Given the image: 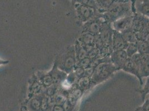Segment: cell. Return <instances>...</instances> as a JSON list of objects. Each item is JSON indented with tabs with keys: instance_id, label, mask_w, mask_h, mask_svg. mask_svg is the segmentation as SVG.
<instances>
[{
	"instance_id": "6da1fadb",
	"label": "cell",
	"mask_w": 149,
	"mask_h": 111,
	"mask_svg": "<svg viewBox=\"0 0 149 111\" xmlns=\"http://www.w3.org/2000/svg\"><path fill=\"white\" fill-rule=\"evenodd\" d=\"M132 15L130 12V6L128 2H116L112 1L107 12L103 14L106 22L111 24L125 16Z\"/></svg>"
},
{
	"instance_id": "7a4b0ae2",
	"label": "cell",
	"mask_w": 149,
	"mask_h": 111,
	"mask_svg": "<svg viewBox=\"0 0 149 111\" xmlns=\"http://www.w3.org/2000/svg\"><path fill=\"white\" fill-rule=\"evenodd\" d=\"M116 69L111 62H103L97 65L91 77V85H96L110 78Z\"/></svg>"
},
{
	"instance_id": "3957f363",
	"label": "cell",
	"mask_w": 149,
	"mask_h": 111,
	"mask_svg": "<svg viewBox=\"0 0 149 111\" xmlns=\"http://www.w3.org/2000/svg\"><path fill=\"white\" fill-rule=\"evenodd\" d=\"M76 65L77 61L74 47L71 46L62 55L61 60L57 62L56 66L60 70L69 74L74 71Z\"/></svg>"
},
{
	"instance_id": "277c9868",
	"label": "cell",
	"mask_w": 149,
	"mask_h": 111,
	"mask_svg": "<svg viewBox=\"0 0 149 111\" xmlns=\"http://www.w3.org/2000/svg\"><path fill=\"white\" fill-rule=\"evenodd\" d=\"M77 2L74 3V8L80 21L86 23L96 17L97 11L96 8L86 6L79 1Z\"/></svg>"
},
{
	"instance_id": "5b68a950",
	"label": "cell",
	"mask_w": 149,
	"mask_h": 111,
	"mask_svg": "<svg viewBox=\"0 0 149 111\" xmlns=\"http://www.w3.org/2000/svg\"><path fill=\"white\" fill-rule=\"evenodd\" d=\"M105 22L106 21L102 16H96L85 23L82 33H89L94 36L99 35Z\"/></svg>"
},
{
	"instance_id": "8992f818",
	"label": "cell",
	"mask_w": 149,
	"mask_h": 111,
	"mask_svg": "<svg viewBox=\"0 0 149 111\" xmlns=\"http://www.w3.org/2000/svg\"><path fill=\"white\" fill-rule=\"evenodd\" d=\"M113 30L112 28L110 23L105 22L102 27L100 33V37L101 41L107 49H109L111 52H113L112 49V40L113 36Z\"/></svg>"
},
{
	"instance_id": "52a82bcc",
	"label": "cell",
	"mask_w": 149,
	"mask_h": 111,
	"mask_svg": "<svg viewBox=\"0 0 149 111\" xmlns=\"http://www.w3.org/2000/svg\"><path fill=\"white\" fill-rule=\"evenodd\" d=\"M128 58L129 57L125 50L113 51L110 57V61L115 66L116 70L122 69Z\"/></svg>"
},
{
	"instance_id": "ba28073f",
	"label": "cell",
	"mask_w": 149,
	"mask_h": 111,
	"mask_svg": "<svg viewBox=\"0 0 149 111\" xmlns=\"http://www.w3.org/2000/svg\"><path fill=\"white\" fill-rule=\"evenodd\" d=\"M133 15L125 16L114 21L112 23L113 30L122 33L123 32L131 27Z\"/></svg>"
},
{
	"instance_id": "9c48e42d",
	"label": "cell",
	"mask_w": 149,
	"mask_h": 111,
	"mask_svg": "<svg viewBox=\"0 0 149 111\" xmlns=\"http://www.w3.org/2000/svg\"><path fill=\"white\" fill-rule=\"evenodd\" d=\"M149 22V18L139 13L135 12L134 15H133L131 28L135 33H137L142 31Z\"/></svg>"
},
{
	"instance_id": "30bf717a",
	"label": "cell",
	"mask_w": 149,
	"mask_h": 111,
	"mask_svg": "<svg viewBox=\"0 0 149 111\" xmlns=\"http://www.w3.org/2000/svg\"><path fill=\"white\" fill-rule=\"evenodd\" d=\"M128 44L129 43L125 40L120 32L113 30L112 40V49L113 51L126 50Z\"/></svg>"
},
{
	"instance_id": "8fae6325",
	"label": "cell",
	"mask_w": 149,
	"mask_h": 111,
	"mask_svg": "<svg viewBox=\"0 0 149 111\" xmlns=\"http://www.w3.org/2000/svg\"><path fill=\"white\" fill-rule=\"evenodd\" d=\"M122 69L125 72H126L127 73H129L130 74L135 76L139 79V80L140 82V84L143 85V79L141 78L140 76L138 67H137L135 63L133 62V61L131 60V58H128V59L125 62L124 66L123 67Z\"/></svg>"
},
{
	"instance_id": "7c38bea8",
	"label": "cell",
	"mask_w": 149,
	"mask_h": 111,
	"mask_svg": "<svg viewBox=\"0 0 149 111\" xmlns=\"http://www.w3.org/2000/svg\"><path fill=\"white\" fill-rule=\"evenodd\" d=\"M44 92L34 96L30 98L27 103V108L30 111H40L41 101Z\"/></svg>"
},
{
	"instance_id": "4fadbf2b",
	"label": "cell",
	"mask_w": 149,
	"mask_h": 111,
	"mask_svg": "<svg viewBox=\"0 0 149 111\" xmlns=\"http://www.w3.org/2000/svg\"><path fill=\"white\" fill-rule=\"evenodd\" d=\"M36 77L45 89L51 86L54 84L53 79L49 72L46 74L39 72Z\"/></svg>"
},
{
	"instance_id": "5bb4252c",
	"label": "cell",
	"mask_w": 149,
	"mask_h": 111,
	"mask_svg": "<svg viewBox=\"0 0 149 111\" xmlns=\"http://www.w3.org/2000/svg\"><path fill=\"white\" fill-rule=\"evenodd\" d=\"M74 47L77 63L80 62L84 59L88 57V53L87 51L78 41L76 42Z\"/></svg>"
},
{
	"instance_id": "9a60e30c",
	"label": "cell",
	"mask_w": 149,
	"mask_h": 111,
	"mask_svg": "<svg viewBox=\"0 0 149 111\" xmlns=\"http://www.w3.org/2000/svg\"><path fill=\"white\" fill-rule=\"evenodd\" d=\"M95 36L89 33H82L78 40V42L83 46H95Z\"/></svg>"
},
{
	"instance_id": "2e32d148",
	"label": "cell",
	"mask_w": 149,
	"mask_h": 111,
	"mask_svg": "<svg viewBox=\"0 0 149 111\" xmlns=\"http://www.w3.org/2000/svg\"><path fill=\"white\" fill-rule=\"evenodd\" d=\"M125 40L128 43H136L137 42L136 33L132 28L130 27L127 30L121 33Z\"/></svg>"
},
{
	"instance_id": "e0dca14e",
	"label": "cell",
	"mask_w": 149,
	"mask_h": 111,
	"mask_svg": "<svg viewBox=\"0 0 149 111\" xmlns=\"http://www.w3.org/2000/svg\"><path fill=\"white\" fill-rule=\"evenodd\" d=\"M137 13L149 19V1H141L136 7Z\"/></svg>"
},
{
	"instance_id": "ac0fdd59",
	"label": "cell",
	"mask_w": 149,
	"mask_h": 111,
	"mask_svg": "<svg viewBox=\"0 0 149 111\" xmlns=\"http://www.w3.org/2000/svg\"><path fill=\"white\" fill-rule=\"evenodd\" d=\"M91 78L85 76L79 78V80L77 82L78 87L81 91H83L88 88V87L91 85Z\"/></svg>"
},
{
	"instance_id": "d6986e66",
	"label": "cell",
	"mask_w": 149,
	"mask_h": 111,
	"mask_svg": "<svg viewBox=\"0 0 149 111\" xmlns=\"http://www.w3.org/2000/svg\"><path fill=\"white\" fill-rule=\"evenodd\" d=\"M138 53L142 55H149V43L146 41H139L137 42Z\"/></svg>"
},
{
	"instance_id": "ffe728a7",
	"label": "cell",
	"mask_w": 149,
	"mask_h": 111,
	"mask_svg": "<svg viewBox=\"0 0 149 111\" xmlns=\"http://www.w3.org/2000/svg\"><path fill=\"white\" fill-rule=\"evenodd\" d=\"M139 72L141 78L149 77V60L142 62L141 65L139 67Z\"/></svg>"
},
{
	"instance_id": "44dd1931",
	"label": "cell",
	"mask_w": 149,
	"mask_h": 111,
	"mask_svg": "<svg viewBox=\"0 0 149 111\" xmlns=\"http://www.w3.org/2000/svg\"><path fill=\"white\" fill-rule=\"evenodd\" d=\"M126 52L129 58L132 57L134 55L138 53V47L137 44L136 43H129L127 49H126Z\"/></svg>"
},
{
	"instance_id": "7402d4cb",
	"label": "cell",
	"mask_w": 149,
	"mask_h": 111,
	"mask_svg": "<svg viewBox=\"0 0 149 111\" xmlns=\"http://www.w3.org/2000/svg\"><path fill=\"white\" fill-rule=\"evenodd\" d=\"M141 93L142 95V99L143 101H144L145 96L149 94V77H148L146 80V83L145 84V86L143 87V89L141 91Z\"/></svg>"
},
{
	"instance_id": "603a6c76",
	"label": "cell",
	"mask_w": 149,
	"mask_h": 111,
	"mask_svg": "<svg viewBox=\"0 0 149 111\" xmlns=\"http://www.w3.org/2000/svg\"><path fill=\"white\" fill-rule=\"evenodd\" d=\"M135 111H149V99L146 100L141 107L136 108Z\"/></svg>"
},
{
	"instance_id": "cb8c5ba5",
	"label": "cell",
	"mask_w": 149,
	"mask_h": 111,
	"mask_svg": "<svg viewBox=\"0 0 149 111\" xmlns=\"http://www.w3.org/2000/svg\"><path fill=\"white\" fill-rule=\"evenodd\" d=\"M52 111H64L62 105H54L52 107Z\"/></svg>"
},
{
	"instance_id": "d4e9b609",
	"label": "cell",
	"mask_w": 149,
	"mask_h": 111,
	"mask_svg": "<svg viewBox=\"0 0 149 111\" xmlns=\"http://www.w3.org/2000/svg\"><path fill=\"white\" fill-rule=\"evenodd\" d=\"M8 62L9 61L7 60H3L0 59V66L6 65L7 63H8Z\"/></svg>"
},
{
	"instance_id": "484cf974",
	"label": "cell",
	"mask_w": 149,
	"mask_h": 111,
	"mask_svg": "<svg viewBox=\"0 0 149 111\" xmlns=\"http://www.w3.org/2000/svg\"><path fill=\"white\" fill-rule=\"evenodd\" d=\"M146 41L148 42L149 43V36H148V38H147V39H146Z\"/></svg>"
}]
</instances>
